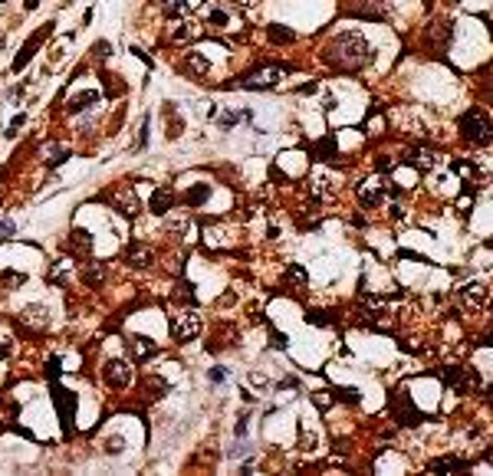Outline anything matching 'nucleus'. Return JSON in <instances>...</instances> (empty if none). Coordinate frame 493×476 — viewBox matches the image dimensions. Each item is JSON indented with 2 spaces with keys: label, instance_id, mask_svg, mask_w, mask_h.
I'll return each mask as SVG.
<instances>
[{
  "label": "nucleus",
  "instance_id": "nucleus-1",
  "mask_svg": "<svg viewBox=\"0 0 493 476\" xmlns=\"http://www.w3.org/2000/svg\"><path fill=\"white\" fill-rule=\"evenodd\" d=\"M329 60L339 66V69H345V73H355V69L368 66V60H372V46H368V39L362 37V33H342V37L332 39Z\"/></svg>",
  "mask_w": 493,
  "mask_h": 476
},
{
  "label": "nucleus",
  "instance_id": "nucleus-2",
  "mask_svg": "<svg viewBox=\"0 0 493 476\" xmlns=\"http://www.w3.org/2000/svg\"><path fill=\"white\" fill-rule=\"evenodd\" d=\"M286 79V66H260L241 79L243 89H277Z\"/></svg>",
  "mask_w": 493,
  "mask_h": 476
},
{
  "label": "nucleus",
  "instance_id": "nucleus-3",
  "mask_svg": "<svg viewBox=\"0 0 493 476\" xmlns=\"http://www.w3.org/2000/svg\"><path fill=\"white\" fill-rule=\"evenodd\" d=\"M460 132H464L467 141H477V145H487V141H490V122H487V115H483L481 109L460 115Z\"/></svg>",
  "mask_w": 493,
  "mask_h": 476
},
{
  "label": "nucleus",
  "instance_id": "nucleus-4",
  "mask_svg": "<svg viewBox=\"0 0 493 476\" xmlns=\"http://www.w3.org/2000/svg\"><path fill=\"white\" fill-rule=\"evenodd\" d=\"M309 194H313L316 201H332V197L339 194V175L329 171V168H316L313 177H309Z\"/></svg>",
  "mask_w": 493,
  "mask_h": 476
},
{
  "label": "nucleus",
  "instance_id": "nucleus-5",
  "mask_svg": "<svg viewBox=\"0 0 493 476\" xmlns=\"http://www.w3.org/2000/svg\"><path fill=\"white\" fill-rule=\"evenodd\" d=\"M388 181L385 177H365L362 184H358V204L365 207V211H375V207H381L385 204V197H388Z\"/></svg>",
  "mask_w": 493,
  "mask_h": 476
},
{
  "label": "nucleus",
  "instance_id": "nucleus-6",
  "mask_svg": "<svg viewBox=\"0 0 493 476\" xmlns=\"http://www.w3.org/2000/svg\"><path fill=\"white\" fill-rule=\"evenodd\" d=\"M171 335H175V342H194L201 335V315L194 312V309L178 312L171 319Z\"/></svg>",
  "mask_w": 493,
  "mask_h": 476
},
{
  "label": "nucleus",
  "instance_id": "nucleus-7",
  "mask_svg": "<svg viewBox=\"0 0 493 476\" xmlns=\"http://www.w3.org/2000/svg\"><path fill=\"white\" fill-rule=\"evenodd\" d=\"M102 378H105L112 388H128L132 378H135V368H132V362H126V358H112V362H105V368H102Z\"/></svg>",
  "mask_w": 493,
  "mask_h": 476
},
{
  "label": "nucleus",
  "instance_id": "nucleus-8",
  "mask_svg": "<svg viewBox=\"0 0 493 476\" xmlns=\"http://www.w3.org/2000/svg\"><path fill=\"white\" fill-rule=\"evenodd\" d=\"M204 243H207L211 250H230V247H234V227L207 224L204 227Z\"/></svg>",
  "mask_w": 493,
  "mask_h": 476
},
{
  "label": "nucleus",
  "instance_id": "nucleus-9",
  "mask_svg": "<svg viewBox=\"0 0 493 476\" xmlns=\"http://www.w3.org/2000/svg\"><path fill=\"white\" fill-rule=\"evenodd\" d=\"M109 204H112L119 213H126V217H135V213H139V197H135L132 188H115L112 194H109Z\"/></svg>",
  "mask_w": 493,
  "mask_h": 476
},
{
  "label": "nucleus",
  "instance_id": "nucleus-10",
  "mask_svg": "<svg viewBox=\"0 0 493 476\" xmlns=\"http://www.w3.org/2000/svg\"><path fill=\"white\" fill-rule=\"evenodd\" d=\"M460 299L470 309H483L487 299H490V289H487V283H467V286L460 289Z\"/></svg>",
  "mask_w": 493,
  "mask_h": 476
},
{
  "label": "nucleus",
  "instance_id": "nucleus-11",
  "mask_svg": "<svg viewBox=\"0 0 493 476\" xmlns=\"http://www.w3.org/2000/svg\"><path fill=\"white\" fill-rule=\"evenodd\" d=\"M198 37H201V26L194 24L191 17H178L175 26H171V39L175 43H194Z\"/></svg>",
  "mask_w": 493,
  "mask_h": 476
},
{
  "label": "nucleus",
  "instance_id": "nucleus-12",
  "mask_svg": "<svg viewBox=\"0 0 493 476\" xmlns=\"http://www.w3.org/2000/svg\"><path fill=\"white\" fill-rule=\"evenodd\" d=\"M201 7V0H162V10L168 13V17H191V13Z\"/></svg>",
  "mask_w": 493,
  "mask_h": 476
},
{
  "label": "nucleus",
  "instance_id": "nucleus-13",
  "mask_svg": "<svg viewBox=\"0 0 493 476\" xmlns=\"http://www.w3.org/2000/svg\"><path fill=\"white\" fill-rule=\"evenodd\" d=\"M20 319H24V326H26V328H33V332H43V328L50 326V315H46V309H43V306L24 309V312H20Z\"/></svg>",
  "mask_w": 493,
  "mask_h": 476
},
{
  "label": "nucleus",
  "instance_id": "nucleus-14",
  "mask_svg": "<svg viewBox=\"0 0 493 476\" xmlns=\"http://www.w3.org/2000/svg\"><path fill=\"white\" fill-rule=\"evenodd\" d=\"M128 351H132V358L135 362H145V358H152L158 345L152 339H145V335H135V339H128Z\"/></svg>",
  "mask_w": 493,
  "mask_h": 476
},
{
  "label": "nucleus",
  "instance_id": "nucleus-15",
  "mask_svg": "<svg viewBox=\"0 0 493 476\" xmlns=\"http://www.w3.org/2000/svg\"><path fill=\"white\" fill-rule=\"evenodd\" d=\"M126 256H128V263H132V266H141V270L155 263V250H152V247H145V243H132Z\"/></svg>",
  "mask_w": 493,
  "mask_h": 476
},
{
  "label": "nucleus",
  "instance_id": "nucleus-16",
  "mask_svg": "<svg viewBox=\"0 0 493 476\" xmlns=\"http://www.w3.org/2000/svg\"><path fill=\"white\" fill-rule=\"evenodd\" d=\"M211 69V56L204 50H198V53H188L184 56V73H191V76H204Z\"/></svg>",
  "mask_w": 493,
  "mask_h": 476
},
{
  "label": "nucleus",
  "instance_id": "nucleus-17",
  "mask_svg": "<svg viewBox=\"0 0 493 476\" xmlns=\"http://www.w3.org/2000/svg\"><path fill=\"white\" fill-rule=\"evenodd\" d=\"M395 417H398V421H401L405 427H417L421 421H424V417H421V414H417L415 407L408 404V398H405V394L398 398V407H395Z\"/></svg>",
  "mask_w": 493,
  "mask_h": 476
},
{
  "label": "nucleus",
  "instance_id": "nucleus-18",
  "mask_svg": "<svg viewBox=\"0 0 493 476\" xmlns=\"http://www.w3.org/2000/svg\"><path fill=\"white\" fill-rule=\"evenodd\" d=\"M168 213H171V211H168ZM164 230H168V233H178V237H184V233L191 230V217L184 211H175L168 220H164Z\"/></svg>",
  "mask_w": 493,
  "mask_h": 476
},
{
  "label": "nucleus",
  "instance_id": "nucleus-19",
  "mask_svg": "<svg viewBox=\"0 0 493 476\" xmlns=\"http://www.w3.org/2000/svg\"><path fill=\"white\" fill-rule=\"evenodd\" d=\"M171 204H175V191L171 188H158L152 194V211L155 213H168L171 211Z\"/></svg>",
  "mask_w": 493,
  "mask_h": 476
},
{
  "label": "nucleus",
  "instance_id": "nucleus-20",
  "mask_svg": "<svg viewBox=\"0 0 493 476\" xmlns=\"http://www.w3.org/2000/svg\"><path fill=\"white\" fill-rule=\"evenodd\" d=\"M96 102H99V92H79V96L69 99V112H86V109H92Z\"/></svg>",
  "mask_w": 493,
  "mask_h": 476
},
{
  "label": "nucleus",
  "instance_id": "nucleus-21",
  "mask_svg": "<svg viewBox=\"0 0 493 476\" xmlns=\"http://www.w3.org/2000/svg\"><path fill=\"white\" fill-rule=\"evenodd\" d=\"M227 24H230V13L224 10V7L211 3V7H207V26H214V30H224Z\"/></svg>",
  "mask_w": 493,
  "mask_h": 476
},
{
  "label": "nucleus",
  "instance_id": "nucleus-22",
  "mask_svg": "<svg viewBox=\"0 0 493 476\" xmlns=\"http://www.w3.org/2000/svg\"><path fill=\"white\" fill-rule=\"evenodd\" d=\"M46 30H50V26H43V30H40V33H37V37L30 39V43H26V46H24V53H20V56H17V63H13V69H20V66H24L26 60H30V56H33V50H37L40 43H43V37H46Z\"/></svg>",
  "mask_w": 493,
  "mask_h": 476
},
{
  "label": "nucleus",
  "instance_id": "nucleus-23",
  "mask_svg": "<svg viewBox=\"0 0 493 476\" xmlns=\"http://www.w3.org/2000/svg\"><path fill=\"white\" fill-rule=\"evenodd\" d=\"M411 164H415V168H434V164H438V155L428 148H421L411 155Z\"/></svg>",
  "mask_w": 493,
  "mask_h": 476
},
{
  "label": "nucleus",
  "instance_id": "nucleus-24",
  "mask_svg": "<svg viewBox=\"0 0 493 476\" xmlns=\"http://www.w3.org/2000/svg\"><path fill=\"white\" fill-rule=\"evenodd\" d=\"M460 460H454V457H441V460H431L428 464V473H441V470H460Z\"/></svg>",
  "mask_w": 493,
  "mask_h": 476
},
{
  "label": "nucleus",
  "instance_id": "nucleus-25",
  "mask_svg": "<svg viewBox=\"0 0 493 476\" xmlns=\"http://www.w3.org/2000/svg\"><path fill=\"white\" fill-rule=\"evenodd\" d=\"M286 283H293L296 289H303L306 286V270L303 266H296V263L286 266Z\"/></svg>",
  "mask_w": 493,
  "mask_h": 476
},
{
  "label": "nucleus",
  "instance_id": "nucleus-26",
  "mask_svg": "<svg viewBox=\"0 0 493 476\" xmlns=\"http://www.w3.org/2000/svg\"><path fill=\"white\" fill-rule=\"evenodd\" d=\"M207 194H211V184H198V188L188 191V204L191 207H198V204L207 201Z\"/></svg>",
  "mask_w": 493,
  "mask_h": 476
},
{
  "label": "nucleus",
  "instance_id": "nucleus-27",
  "mask_svg": "<svg viewBox=\"0 0 493 476\" xmlns=\"http://www.w3.org/2000/svg\"><path fill=\"white\" fill-rule=\"evenodd\" d=\"M73 250H79V253L92 250V237H89L86 230H73Z\"/></svg>",
  "mask_w": 493,
  "mask_h": 476
},
{
  "label": "nucleus",
  "instance_id": "nucleus-28",
  "mask_svg": "<svg viewBox=\"0 0 493 476\" xmlns=\"http://www.w3.org/2000/svg\"><path fill=\"white\" fill-rule=\"evenodd\" d=\"M270 39H273V43H293V30H290V26L273 24V26H270Z\"/></svg>",
  "mask_w": 493,
  "mask_h": 476
},
{
  "label": "nucleus",
  "instance_id": "nucleus-29",
  "mask_svg": "<svg viewBox=\"0 0 493 476\" xmlns=\"http://www.w3.org/2000/svg\"><path fill=\"white\" fill-rule=\"evenodd\" d=\"M66 155H69V151H66L63 145H50V148H43V158H46V161H50V164H60V161H66Z\"/></svg>",
  "mask_w": 493,
  "mask_h": 476
},
{
  "label": "nucleus",
  "instance_id": "nucleus-30",
  "mask_svg": "<svg viewBox=\"0 0 493 476\" xmlns=\"http://www.w3.org/2000/svg\"><path fill=\"white\" fill-rule=\"evenodd\" d=\"M316 151H322V155H326L329 161H336V158H339V155H336V138H332V135H329V138H322Z\"/></svg>",
  "mask_w": 493,
  "mask_h": 476
},
{
  "label": "nucleus",
  "instance_id": "nucleus-31",
  "mask_svg": "<svg viewBox=\"0 0 493 476\" xmlns=\"http://www.w3.org/2000/svg\"><path fill=\"white\" fill-rule=\"evenodd\" d=\"M86 283H89V286L102 283V266H89V270H86Z\"/></svg>",
  "mask_w": 493,
  "mask_h": 476
},
{
  "label": "nucleus",
  "instance_id": "nucleus-32",
  "mask_svg": "<svg viewBox=\"0 0 493 476\" xmlns=\"http://www.w3.org/2000/svg\"><path fill=\"white\" fill-rule=\"evenodd\" d=\"M230 7H237V10H253L257 7V0H227Z\"/></svg>",
  "mask_w": 493,
  "mask_h": 476
},
{
  "label": "nucleus",
  "instance_id": "nucleus-33",
  "mask_svg": "<svg viewBox=\"0 0 493 476\" xmlns=\"http://www.w3.org/2000/svg\"><path fill=\"white\" fill-rule=\"evenodd\" d=\"M0 233H13V224H10V220H0Z\"/></svg>",
  "mask_w": 493,
  "mask_h": 476
},
{
  "label": "nucleus",
  "instance_id": "nucleus-34",
  "mask_svg": "<svg viewBox=\"0 0 493 476\" xmlns=\"http://www.w3.org/2000/svg\"><path fill=\"white\" fill-rule=\"evenodd\" d=\"M40 0H26V10H33V7H37Z\"/></svg>",
  "mask_w": 493,
  "mask_h": 476
},
{
  "label": "nucleus",
  "instance_id": "nucleus-35",
  "mask_svg": "<svg viewBox=\"0 0 493 476\" xmlns=\"http://www.w3.org/2000/svg\"><path fill=\"white\" fill-rule=\"evenodd\" d=\"M0 46H3V37H0Z\"/></svg>",
  "mask_w": 493,
  "mask_h": 476
}]
</instances>
